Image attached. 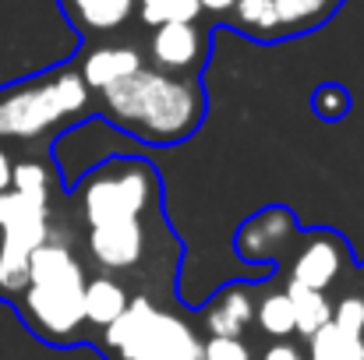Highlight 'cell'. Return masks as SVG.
Masks as SVG:
<instances>
[{"mask_svg": "<svg viewBox=\"0 0 364 360\" xmlns=\"http://www.w3.org/2000/svg\"><path fill=\"white\" fill-rule=\"evenodd\" d=\"M100 114L145 145H177L198 131L205 117V92L198 78L138 67L100 92Z\"/></svg>", "mask_w": 364, "mask_h": 360, "instance_id": "obj_1", "label": "cell"}, {"mask_svg": "<svg viewBox=\"0 0 364 360\" xmlns=\"http://www.w3.org/2000/svg\"><path fill=\"white\" fill-rule=\"evenodd\" d=\"M85 293V272L68 244L46 240L32 261L25 286L18 290V311L28 322V329L46 343H71L85 329L82 311Z\"/></svg>", "mask_w": 364, "mask_h": 360, "instance_id": "obj_2", "label": "cell"}, {"mask_svg": "<svg viewBox=\"0 0 364 360\" xmlns=\"http://www.w3.org/2000/svg\"><path fill=\"white\" fill-rule=\"evenodd\" d=\"M92 92L78 67H53L0 89V141H36L89 114Z\"/></svg>", "mask_w": 364, "mask_h": 360, "instance_id": "obj_3", "label": "cell"}, {"mask_svg": "<svg viewBox=\"0 0 364 360\" xmlns=\"http://www.w3.org/2000/svg\"><path fill=\"white\" fill-rule=\"evenodd\" d=\"M50 240V180L39 163H14L11 187L0 195V293L25 286L32 254Z\"/></svg>", "mask_w": 364, "mask_h": 360, "instance_id": "obj_4", "label": "cell"}, {"mask_svg": "<svg viewBox=\"0 0 364 360\" xmlns=\"http://www.w3.org/2000/svg\"><path fill=\"white\" fill-rule=\"evenodd\" d=\"M75 195L85 230L117 227V223H149V216L159 209V177L145 159L124 156L89 170Z\"/></svg>", "mask_w": 364, "mask_h": 360, "instance_id": "obj_5", "label": "cell"}, {"mask_svg": "<svg viewBox=\"0 0 364 360\" xmlns=\"http://www.w3.org/2000/svg\"><path fill=\"white\" fill-rule=\"evenodd\" d=\"M103 343L117 360H202V339L145 297H131L127 311L103 332Z\"/></svg>", "mask_w": 364, "mask_h": 360, "instance_id": "obj_6", "label": "cell"}, {"mask_svg": "<svg viewBox=\"0 0 364 360\" xmlns=\"http://www.w3.org/2000/svg\"><path fill=\"white\" fill-rule=\"evenodd\" d=\"M343 261H347V247L343 240L326 234V230H315L297 244L294 258H290V279L294 286H304V290H315V293H326L336 276L343 272Z\"/></svg>", "mask_w": 364, "mask_h": 360, "instance_id": "obj_7", "label": "cell"}, {"mask_svg": "<svg viewBox=\"0 0 364 360\" xmlns=\"http://www.w3.org/2000/svg\"><path fill=\"white\" fill-rule=\"evenodd\" d=\"M205 53H209V39L198 25H159L149 39V57L163 75L195 78L198 67L205 64Z\"/></svg>", "mask_w": 364, "mask_h": 360, "instance_id": "obj_8", "label": "cell"}, {"mask_svg": "<svg viewBox=\"0 0 364 360\" xmlns=\"http://www.w3.org/2000/svg\"><path fill=\"white\" fill-rule=\"evenodd\" d=\"M297 240V219L290 209L283 205H272V209H262L255 212L241 230H237V254L244 261H276L287 254V247Z\"/></svg>", "mask_w": 364, "mask_h": 360, "instance_id": "obj_9", "label": "cell"}, {"mask_svg": "<svg viewBox=\"0 0 364 360\" xmlns=\"http://www.w3.org/2000/svg\"><path fill=\"white\" fill-rule=\"evenodd\" d=\"M89 254L92 261L110 276V272H131L141 265L149 251V223H117V227H100L89 230Z\"/></svg>", "mask_w": 364, "mask_h": 360, "instance_id": "obj_10", "label": "cell"}, {"mask_svg": "<svg viewBox=\"0 0 364 360\" xmlns=\"http://www.w3.org/2000/svg\"><path fill=\"white\" fill-rule=\"evenodd\" d=\"M202 325H205V336L216 339H241L244 332L255 325V300L244 286H227L220 290L205 307H202Z\"/></svg>", "mask_w": 364, "mask_h": 360, "instance_id": "obj_11", "label": "cell"}, {"mask_svg": "<svg viewBox=\"0 0 364 360\" xmlns=\"http://www.w3.org/2000/svg\"><path fill=\"white\" fill-rule=\"evenodd\" d=\"M138 67H145V64H141V53H138L134 46H100V50H92V53L82 60L78 75H82L85 89L100 96L103 89H110L114 82L134 75Z\"/></svg>", "mask_w": 364, "mask_h": 360, "instance_id": "obj_12", "label": "cell"}, {"mask_svg": "<svg viewBox=\"0 0 364 360\" xmlns=\"http://www.w3.org/2000/svg\"><path fill=\"white\" fill-rule=\"evenodd\" d=\"M131 297L127 286L114 276H100V279H85V293H82V311H85V325L107 332L124 311H127Z\"/></svg>", "mask_w": 364, "mask_h": 360, "instance_id": "obj_13", "label": "cell"}, {"mask_svg": "<svg viewBox=\"0 0 364 360\" xmlns=\"http://www.w3.org/2000/svg\"><path fill=\"white\" fill-rule=\"evenodd\" d=\"M138 0H60L68 21L78 32L100 36V32H114L131 18Z\"/></svg>", "mask_w": 364, "mask_h": 360, "instance_id": "obj_14", "label": "cell"}, {"mask_svg": "<svg viewBox=\"0 0 364 360\" xmlns=\"http://www.w3.org/2000/svg\"><path fill=\"white\" fill-rule=\"evenodd\" d=\"M340 4H343V0H272L279 36H294V32H311V28H318L326 18L336 14Z\"/></svg>", "mask_w": 364, "mask_h": 360, "instance_id": "obj_15", "label": "cell"}, {"mask_svg": "<svg viewBox=\"0 0 364 360\" xmlns=\"http://www.w3.org/2000/svg\"><path fill=\"white\" fill-rule=\"evenodd\" d=\"M287 297H290V307H294V336L311 339L322 325H329L333 304L326 300V293H315V290L287 283Z\"/></svg>", "mask_w": 364, "mask_h": 360, "instance_id": "obj_16", "label": "cell"}, {"mask_svg": "<svg viewBox=\"0 0 364 360\" xmlns=\"http://www.w3.org/2000/svg\"><path fill=\"white\" fill-rule=\"evenodd\" d=\"M255 325H258L272 343H283V339L294 336V307H290L287 290H272V293H265V297L255 304Z\"/></svg>", "mask_w": 364, "mask_h": 360, "instance_id": "obj_17", "label": "cell"}, {"mask_svg": "<svg viewBox=\"0 0 364 360\" xmlns=\"http://www.w3.org/2000/svg\"><path fill=\"white\" fill-rule=\"evenodd\" d=\"M304 360H364V336H347L329 322L308 339Z\"/></svg>", "mask_w": 364, "mask_h": 360, "instance_id": "obj_18", "label": "cell"}, {"mask_svg": "<svg viewBox=\"0 0 364 360\" xmlns=\"http://www.w3.org/2000/svg\"><path fill=\"white\" fill-rule=\"evenodd\" d=\"M138 18L152 28L159 25H195L202 14V0H138Z\"/></svg>", "mask_w": 364, "mask_h": 360, "instance_id": "obj_19", "label": "cell"}, {"mask_svg": "<svg viewBox=\"0 0 364 360\" xmlns=\"http://www.w3.org/2000/svg\"><path fill=\"white\" fill-rule=\"evenodd\" d=\"M234 25L255 32L258 39H276V36H279L272 0H237V4H234Z\"/></svg>", "mask_w": 364, "mask_h": 360, "instance_id": "obj_20", "label": "cell"}, {"mask_svg": "<svg viewBox=\"0 0 364 360\" xmlns=\"http://www.w3.org/2000/svg\"><path fill=\"white\" fill-rule=\"evenodd\" d=\"M311 107H315V114L322 120H340L347 117V110H350V92L343 85H336V82L318 85L315 96H311Z\"/></svg>", "mask_w": 364, "mask_h": 360, "instance_id": "obj_21", "label": "cell"}, {"mask_svg": "<svg viewBox=\"0 0 364 360\" xmlns=\"http://www.w3.org/2000/svg\"><path fill=\"white\" fill-rule=\"evenodd\" d=\"M340 332L347 336H364V304L361 297H343L336 307H333V318H329Z\"/></svg>", "mask_w": 364, "mask_h": 360, "instance_id": "obj_22", "label": "cell"}, {"mask_svg": "<svg viewBox=\"0 0 364 360\" xmlns=\"http://www.w3.org/2000/svg\"><path fill=\"white\" fill-rule=\"evenodd\" d=\"M202 360H251V350L244 339H205L202 343Z\"/></svg>", "mask_w": 364, "mask_h": 360, "instance_id": "obj_23", "label": "cell"}, {"mask_svg": "<svg viewBox=\"0 0 364 360\" xmlns=\"http://www.w3.org/2000/svg\"><path fill=\"white\" fill-rule=\"evenodd\" d=\"M262 360H304V354H301L290 339H283V343H272V347L262 354Z\"/></svg>", "mask_w": 364, "mask_h": 360, "instance_id": "obj_24", "label": "cell"}, {"mask_svg": "<svg viewBox=\"0 0 364 360\" xmlns=\"http://www.w3.org/2000/svg\"><path fill=\"white\" fill-rule=\"evenodd\" d=\"M11 177H14V159H11V152L0 145V195L11 187Z\"/></svg>", "mask_w": 364, "mask_h": 360, "instance_id": "obj_25", "label": "cell"}, {"mask_svg": "<svg viewBox=\"0 0 364 360\" xmlns=\"http://www.w3.org/2000/svg\"><path fill=\"white\" fill-rule=\"evenodd\" d=\"M234 4H237V0H202V11H213V14H227V11H234Z\"/></svg>", "mask_w": 364, "mask_h": 360, "instance_id": "obj_26", "label": "cell"}, {"mask_svg": "<svg viewBox=\"0 0 364 360\" xmlns=\"http://www.w3.org/2000/svg\"><path fill=\"white\" fill-rule=\"evenodd\" d=\"M361 304H364V293H361Z\"/></svg>", "mask_w": 364, "mask_h": 360, "instance_id": "obj_27", "label": "cell"}]
</instances>
